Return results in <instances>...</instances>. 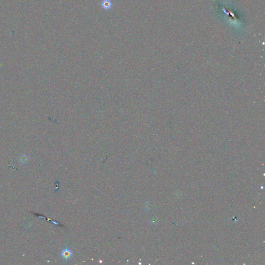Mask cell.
Segmentation results:
<instances>
[{
  "mask_svg": "<svg viewBox=\"0 0 265 265\" xmlns=\"http://www.w3.org/2000/svg\"><path fill=\"white\" fill-rule=\"evenodd\" d=\"M61 256L64 261H67L73 255V252L69 247H66L61 252Z\"/></svg>",
  "mask_w": 265,
  "mask_h": 265,
  "instance_id": "1",
  "label": "cell"
},
{
  "mask_svg": "<svg viewBox=\"0 0 265 265\" xmlns=\"http://www.w3.org/2000/svg\"><path fill=\"white\" fill-rule=\"evenodd\" d=\"M113 6L110 0H103L101 2V7L105 11H109Z\"/></svg>",
  "mask_w": 265,
  "mask_h": 265,
  "instance_id": "2",
  "label": "cell"
},
{
  "mask_svg": "<svg viewBox=\"0 0 265 265\" xmlns=\"http://www.w3.org/2000/svg\"><path fill=\"white\" fill-rule=\"evenodd\" d=\"M151 221H152V222H151V223H152V224H155V223H156V220L155 219L153 218V219H151Z\"/></svg>",
  "mask_w": 265,
  "mask_h": 265,
  "instance_id": "3",
  "label": "cell"
}]
</instances>
